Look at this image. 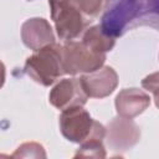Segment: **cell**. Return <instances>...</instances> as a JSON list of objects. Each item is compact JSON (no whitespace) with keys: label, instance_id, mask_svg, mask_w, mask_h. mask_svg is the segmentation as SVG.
<instances>
[{"label":"cell","instance_id":"cell-1","mask_svg":"<svg viewBox=\"0 0 159 159\" xmlns=\"http://www.w3.org/2000/svg\"><path fill=\"white\" fill-rule=\"evenodd\" d=\"M101 26L116 39L139 26L159 31V0H112Z\"/></svg>","mask_w":159,"mask_h":159},{"label":"cell","instance_id":"cell-2","mask_svg":"<svg viewBox=\"0 0 159 159\" xmlns=\"http://www.w3.org/2000/svg\"><path fill=\"white\" fill-rule=\"evenodd\" d=\"M60 129L70 142L82 144L87 140H103L106 128L94 120L82 106L63 109L60 116Z\"/></svg>","mask_w":159,"mask_h":159},{"label":"cell","instance_id":"cell-3","mask_svg":"<svg viewBox=\"0 0 159 159\" xmlns=\"http://www.w3.org/2000/svg\"><path fill=\"white\" fill-rule=\"evenodd\" d=\"M25 72L37 83L47 87L53 84L62 75V45H47L27 57L24 67Z\"/></svg>","mask_w":159,"mask_h":159},{"label":"cell","instance_id":"cell-4","mask_svg":"<svg viewBox=\"0 0 159 159\" xmlns=\"http://www.w3.org/2000/svg\"><path fill=\"white\" fill-rule=\"evenodd\" d=\"M48 4L55 29L63 41L75 40L92 22L81 12L73 0H48Z\"/></svg>","mask_w":159,"mask_h":159},{"label":"cell","instance_id":"cell-5","mask_svg":"<svg viewBox=\"0 0 159 159\" xmlns=\"http://www.w3.org/2000/svg\"><path fill=\"white\" fill-rule=\"evenodd\" d=\"M106 53L87 47L82 41H66L62 45V63L65 75L89 73L103 66Z\"/></svg>","mask_w":159,"mask_h":159},{"label":"cell","instance_id":"cell-6","mask_svg":"<svg viewBox=\"0 0 159 159\" xmlns=\"http://www.w3.org/2000/svg\"><path fill=\"white\" fill-rule=\"evenodd\" d=\"M106 142L111 150L124 153L133 148L140 139V129L132 118L114 117L106 128Z\"/></svg>","mask_w":159,"mask_h":159},{"label":"cell","instance_id":"cell-7","mask_svg":"<svg viewBox=\"0 0 159 159\" xmlns=\"http://www.w3.org/2000/svg\"><path fill=\"white\" fill-rule=\"evenodd\" d=\"M87 93L84 92L80 78H65L61 80L50 92V103L63 111L71 107L83 106L87 102Z\"/></svg>","mask_w":159,"mask_h":159},{"label":"cell","instance_id":"cell-8","mask_svg":"<svg viewBox=\"0 0 159 159\" xmlns=\"http://www.w3.org/2000/svg\"><path fill=\"white\" fill-rule=\"evenodd\" d=\"M80 81L88 97L104 98L116 89L118 84V75L112 67L102 66L93 72L82 75Z\"/></svg>","mask_w":159,"mask_h":159},{"label":"cell","instance_id":"cell-9","mask_svg":"<svg viewBox=\"0 0 159 159\" xmlns=\"http://www.w3.org/2000/svg\"><path fill=\"white\" fill-rule=\"evenodd\" d=\"M21 40L26 47L37 51L55 42V35L51 25L42 17L26 20L21 26Z\"/></svg>","mask_w":159,"mask_h":159},{"label":"cell","instance_id":"cell-10","mask_svg":"<svg viewBox=\"0 0 159 159\" xmlns=\"http://www.w3.org/2000/svg\"><path fill=\"white\" fill-rule=\"evenodd\" d=\"M150 104L149 96L139 88H124L116 97V109L118 116L134 118L143 113Z\"/></svg>","mask_w":159,"mask_h":159},{"label":"cell","instance_id":"cell-11","mask_svg":"<svg viewBox=\"0 0 159 159\" xmlns=\"http://www.w3.org/2000/svg\"><path fill=\"white\" fill-rule=\"evenodd\" d=\"M82 42L96 52L106 53L107 51H111L114 47L116 37L108 35L101 25H96L86 30L82 37Z\"/></svg>","mask_w":159,"mask_h":159},{"label":"cell","instance_id":"cell-12","mask_svg":"<svg viewBox=\"0 0 159 159\" xmlns=\"http://www.w3.org/2000/svg\"><path fill=\"white\" fill-rule=\"evenodd\" d=\"M73 2L87 19L93 21V19L107 10L111 0H73Z\"/></svg>","mask_w":159,"mask_h":159},{"label":"cell","instance_id":"cell-13","mask_svg":"<svg viewBox=\"0 0 159 159\" xmlns=\"http://www.w3.org/2000/svg\"><path fill=\"white\" fill-rule=\"evenodd\" d=\"M75 158H106V150L103 147V140H87L80 144V148L73 155Z\"/></svg>","mask_w":159,"mask_h":159},{"label":"cell","instance_id":"cell-14","mask_svg":"<svg viewBox=\"0 0 159 159\" xmlns=\"http://www.w3.org/2000/svg\"><path fill=\"white\" fill-rule=\"evenodd\" d=\"M12 158H45L46 153L43 147L39 143H25L20 145L11 155Z\"/></svg>","mask_w":159,"mask_h":159},{"label":"cell","instance_id":"cell-15","mask_svg":"<svg viewBox=\"0 0 159 159\" xmlns=\"http://www.w3.org/2000/svg\"><path fill=\"white\" fill-rule=\"evenodd\" d=\"M142 87L154 96L155 106L159 108V72L148 75L142 81Z\"/></svg>","mask_w":159,"mask_h":159}]
</instances>
